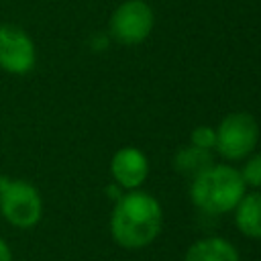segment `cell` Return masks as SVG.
Listing matches in <instances>:
<instances>
[{"label": "cell", "mask_w": 261, "mask_h": 261, "mask_svg": "<svg viewBox=\"0 0 261 261\" xmlns=\"http://www.w3.org/2000/svg\"><path fill=\"white\" fill-rule=\"evenodd\" d=\"M110 173L120 188L137 190L149 175V161L143 151L135 147H122L110 161Z\"/></svg>", "instance_id": "7"}, {"label": "cell", "mask_w": 261, "mask_h": 261, "mask_svg": "<svg viewBox=\"0 0 261 261\" xmlns=\"http://www.w3.org/2000/svg\"><path fill=\"white\" fill-rule=\"evenodd\" d=\"M214 130H216L214 147L228 161H239L247 157L259 141L257 120L247 112L228 114L226 118H222V122Z\"/></svg>", "instance_id": "4"}, {"label": "cell", "mask_w": 261, "mask_h": 261, "mask_svg": "<svg viewBox=\"0 0 261 261\" xmlns=\"http://www.w3.org/2000/svg\"><path fill=\"white\" fill-rule=\"evenodd\" d=\"M0 261H12V255H10V249L8 245L0 239Z\"/></svg>", "instance_id": "13"}, {"label": "cell", "mask_w": 261, "mask_h": 261, "mask_svg": "<svg viewBox=\"0 0 261 261\" xmlns=\"http://www.w3.org/2000/svg\"><path fill=\"white\" fill-rule=\"evenodd\" d=\"M237 228L255 241H261V192L245 194L234 206Z\"/></svg>", "instance_id": "9"}, {"label": "cell", "mask_w": 261, "mask_h": 261, "mask_svg": "<svg viewBox=\"0 0 261 261\" xmlns=\"http://www.w3.org/2000/svg\"><path fill=\"white\" fill-rule=\"evenodd\" d=\"M161 204L147 192L128 190L122 194L110 216L112 239L124 249H143L161 232Z\"/></svg>", "instance_id": "1"}, {"label": "cell", "mask_w": 261, "mask_h": 261, "mask_svg": "<svg viewBox=\"0 0 261 261\" xmlns=\"http://www.w3.org/2000/svg\"><path fill=\"white\" fill-rule=\"evenodd\" d=\"M37 53L31 37L16 24H0V69L24 75L35 67Z\"/></svg>", "instance_id": "6"}, {"label": "cell", "mask_w": 261, "mask_h": 261, "mask_svg": "<svg viewBox=\"0 0 261 261\" xmlns=\"http://www.w3.org/2000/svg\"><path fill=\"white\" fill-rule=\"evenodd\" d=\"M216 143V130L212 126H196L192 133H190V145H196V147H202V149H212Z\"/></svg>", "instance_id": "12"}, {"label": "cell", "mask_w": 261, "mask_h": 261, "mask_svg": "<svg viewBox=\"0 0 261 261\" xmlns=\"http://www.w3.org/2000/svg\"><path fill=\"white\" fill-rule=\"evenodd\" d=\"M241 177H243L245 186H253V188L261 190V153L251 157L245 163V167L241 171Z\"/></svg>", "instance_id": "11"}, {"label": "cell", "mask_w": 261, "mask_h": 261, "mask_svg": "<svg viewBox=\"0 0 261 261\" xmlns=\"http://www.w3.org/2000/svg\"><path fill=\"white\" fill-rule=\"evenodd\" d=\"M153 29V10L143 0L122 2L110 16L108 33L122 45L143 43Z\"/></svg>", "instance_id": "5"}, {"label": "cell", "mask_w": 261, "mask_h": 261, "mask_svg": "<svg viewBox=\"0 0 261 261\" xmlns=\"http://www.w3.org/2000/svg\"><path fill=\"white\" fill-rule=\"evenodd\" d=\"M184 261H241L232 243L220 237H206L190 245Z\"/></svg>", "instance_id": "8"}, {"label": "cell", "mask_w": 261, "mask_h": 261, "mask_svg": "<svg viewBox=\"0 0 261 261\" xmlns=\"http://www.w3.org/2000/svg\"><path fill=\"white\" fill-rule=\"evenodd\" d=\"M245 196V181L241 171L230 165H212L192 179L190 198L208 214H224L234 210Z\"/></svg>", "instance_id": "2"}, {"label": "cell", "mask_w": 261, "mask_h": 261, "mask_svg": "<svg viewBox=\"0 0 261 261\" xmlns=\"http://www.w3.org/2000/svg\"><path fill=\"white\" fill-rule=\"evenodd\" d=\"M212 165H214L212 153L208 149H202V147H196V145H188V147L179 149L173 155V169L179 175L190 177V179L198 177L200 173H204Z\"/></svg>", "instance_id": "10"}, {"label": "cell", "mask_w": 261, "mask_h": 261, "mask_svg": "<svg viewBox=\"0 0 261 261\" xmlns=\"http://www.w3.org/2000/svg\"><path fill=\"white\" fill-rule=\"evenodd\" d=\"M0 212L16 228L35 226L43 214L39 190L24 179L0 175Z\"/></svg>", "instance_id": "3"}]
</instances>
